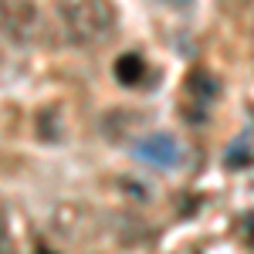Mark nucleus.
Returning <instances> with one entry per match:
<instances>
[{
    "label": "nucleus",
    "mask_w": 254,
    "mask_h": 254,
    "mask_svg": "<svg viewBox=\"0 0 254 254\" xmlns=\"http://www.w3.org/2000/svg\"><path fill=\"white\" fill-rule=\"evenodd\" d=\"M163 3H166V7H173V10H190L196 0H163Z\"/></svg>",
    "instance_id": "423d86ee"
},
{
    "label": "nucleus",
    "mask_w": 254,
    "mask_h": 254,
    "mask_svg": "<svg viewBox=\"0 0 254 254\" xmlns=\"http://www.w3.org/2000/svg\"><path fill=\"white\" fill-rule=\"evenodd\" d=\"M142 75H146V61L139 58V55H122L116 61V78L122 85H139Z\"/></svg>",
    "instance_id": "20e7f679"
},
{
    "label": "nucleus",
    "mask_w": 254,
    "mask_h": 254,
    "mask_svg": "<svg viewBox=\"0 0 254 254\" xmlns=\"http://www.w3.org/2000/svg\"><path fill=\"white\" fill-rule=\"evenodd\" d=\"M132 153H136L142 163L156 166V170H173L176 163L183 159V149L170 132H153V136H142L132 142Z\"/></svg>",
    "instance_id": "7ed1b4c3"
},
{
    "label": "nucleus",
    "mask_w": 254,
    "mask_h": 254,
    "mask_svg": "<svg viewBox=\"0 0 254 254\" xmlns=\"http://www.w3.org/2000/svg\"><path fill=\"white\" fill-rule=\"evenodd\" d=\"M61 31L71 44H98L116 31V7L112 0H58Z\"/></svg>",
    "instance_id": "f257e3e1"
},
{
    "label": "nucleus",
    "mask_w": 254,
    "mask_h": 254,
    "mask_svg": "<svg viewBox=\"0 0 254 254\" xmlns=\"http://www.w3.org/2000/svg\"><path fill=\"white\" fill-rule=\"evenodd\" d=\"M0 34L10 44H34L41 34V7L34 0H0Z\"/></svg>",
    "instance_id": "f03ea898"
},
{
    "label": "nucleus",
    "mask_w": 254,
    "mask_h": 254,
    "mask_svg": "<svg viewBox=\"0 0 254 254\" xmlns=\"http://www.w3.org/2000/svg\"><path fill=\"white\" fill-rule=\"evenodd\" d=\"M10 248H14V237H10L7 214H3V203H0V251H10Z\"/></svg>",
    "instance_id": "39448f33"
}]
</instances>
